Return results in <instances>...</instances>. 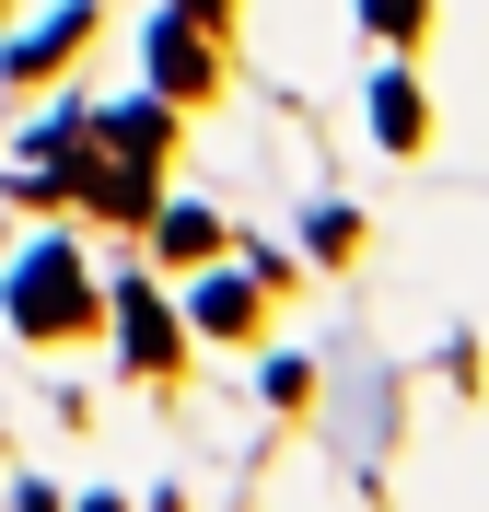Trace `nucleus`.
Wrapping results in <instances>:
<instances>
[{
    "label": "nucleus",
    "mask_w": 489,
    "mask_h": 512,
    "mask_svg": "<svg viewBox=\"0 0 489 512\" xmlns=\"http://www.w3.org/2000/svg\"><path fill=\"white\" fill-rule=\"evenodd\" d=\"M82 315H94V291H82V268H70V245H35L24 280H12V326L47 338V326H82Z\"/></svg>",
    "instance_id": "nucleus-1"
},
{
    "label": "nucleus",
    "mask_w": 489,
    "mask_h": 512,
    "mask_svg": "<svg viewBox=\"0 0 489 512\" xmlns=\"http://www.w3.org/2000/svg\"><path fill=\"white\" fill-rule=\"evenodd\" d=\"M373 105H385V117H373V128H385L396 152H420V82H385V94H373Z\"/></svg>",
    "instance_id": "nucleus-2"
},
{
    "label": "nucleus",
    "mask_w": 489,
    "mask_h": 512,
    "mask_svg": "<svg viewBox=\"0 0 489 512\" xmlns=\"http://www.w3.org/2000/svg\"><path fill=\"white\" fill-rule=\"evenodd\" d=\"M129 350H140V361H163V350H175V326H163V303H152V280L129 291Z\"/></svg>",
    "instance_id": "nucleus-3"
},
{
    "label": "nucleus",
    "mask_w": 489,
    "mask_h": 512,
    "mask_svg": "<svg viewBox=\"0 0 489 512\" xmlns=\"http://www.w3.org/2000/svg\"><path fill=\"white\" fill-rule=\"evenodd\" d=\"M198 315L233 338V326H257V291H245V280H210V291H198Z\"/></svg>",
    "instance_id": "nucleus-4"
},
{
    "label": "nucleus",
    "mask_w": 489,
    "mask_h": 512,
    "mask_svg": "<svg viewBox=\"0 0 489 512\" xmlns=\"http://www.w3.org/2000/svg\"><path fill=\"white\" fill-rule=\"evenodd\" d=\"M373 24H385V35H420V24H431V0H373Z\"/></svg>",
    "instance_id": "nucleus-5"
}]
</instances>
